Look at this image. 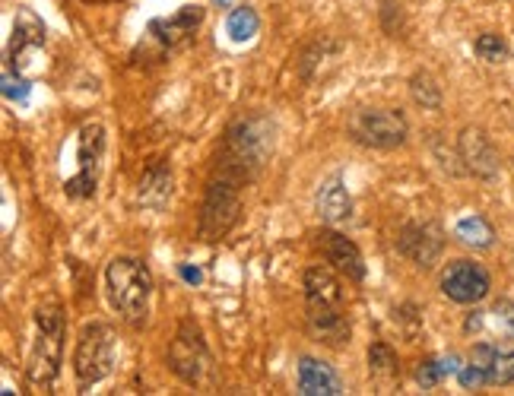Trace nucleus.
Masks as SVG:
<instances>
[{
    "label": "nucleus",
    "instance_id": "f257e3e1",
    "mask_svg": "<svg viewBox=\"0 0 514 396\" xmlns=\"http://www.w3.org/2000/svg\"><path fill=\"white\" fill-rule=\"evenodd\" d=\"M305 317L308 330L321 343H350V324L343 317V282L327 267H311L305 273Z\"/></svg>",
    "mask_w": 514,
    "mask_h": 396
},
{
    "label": "nucleus",
    "instance_id": "f03ea898",
    "mask_svg": "<svg viewBox=\"0 0 514 396\" xmlns=\"http://www.w3.org/2000/svg\"><path fill=\"white\" fill-rule=\"evenodd\" d=\"M105 289L112 308L127 324L131 327L146 324V317H150V298H153V276L143 260L115 257L105 270Z\"/></svg>",
    "mask_w": 514,
    "mask_h": 396
},
{
    "label": "nucleus",
    "instance_id": "7ed1b4c3",
    "mask_svg": "<svg viewBox=\"0 0 514 396\" xmlns=\"http://www.w3.org/2000/svg\"><path fill=\"white\" fill-rule=\"evenodd\" d=\"M61 352H64V314L58 305H42L35 311V339L26 365V381L32 390L48 393L54 377L61 374Z\"/></svg>",
    "mask_w": 514,
    "mask_h": 396
},
{
    "label": "nucleus",
    "instance_id": "20e7f679",
    "mask_svg": "<svg viewBox=\"0 0 514 396\" xmlns=\"http://www.w3.org/2000/svg\"><path fill=\"white\" fill-rule=\"evenodd\" d=\"M245 184L248 181L226 172V168H219V175L207 187L204 210H200V238L219 241L232 229L238 213H242V187Z\"/></svg>",
    "mask_w": 514,
    "mask_h": 396
},
{
    "label": "nucleus",
    "instance_id": "39448f33",
    "mask_svg": "<svg viewBox=\"0 0 514 396\" xmlns=\"http://www.w3.org/2000/svg\"><path fill=\"white\" fill-rule=\"evenodd\" d=\"M115 352H118V339H115L112 327L86 324L77 339V352H73V374H77V384L86 390V387L99 384L102 377L112 374Z\"/></svg>",
    "mask_w": 514,
    "mask_h": 396
},
{
    "label": "nucleus",
    "instance_id": "423d86ee",
    "mask_svg": "<svg viewBox=\"0 0 514 396\" xmlns=\"http://www.w3.org/2000/svg\"><path fill=\"white\" fill-rule=\"evenodd\" d=\"M105 127L99 121H86L77 134V175L64 181V194L70 200H89L96 197V187L102 178L105 162Z\"/></svg>",
    "mask_w": 514,
    "mask_h": 396
},
{
    "label": "nucleus",
    "instance_id": "0eeeda50",
    "mask_svg": "<svg viewBox=\"0 0 514 396\" xmlns=\"http://www.w3.org/2000/svg\"><path fill=\"white\" fill-rule=\"evenodd\" d=\"M350 134L362 146L394 149V146H403V140H407V134H410V127H407V118H403L400 111H391V108H362V111H356L353 121H350Z\"/></svg>",
    "mask_w": 514,
    "mask_h": 396
},
{
    "label": "nucleus",
    "instance_id": "6e6552de",
    "mask_svg": "<svg viewBox=\"0 0 514 396\" xmlns=\"http://www.w3.org/2000/svg\"><path fill=\"white\" fill-rule=\"evenodd\" d=\"M169 365L185 384H204L213 371V358L204 343V336L194 324H181L178 336L172 339L169 349Z\"/></svg>",
    "mask_w": 514,
    "mask_h": 396
},
{
    "label": "nucleus",
    "instance_id": "1a4fd4ad",
    "mask_svg": "<svg viewBox=\"0 0 514 396\" xmlns=\"http://www.w3.org/2000/svg\"><path fill=\"white\" fill-rule=\"evenodd\" d=\"M492 289V279L486 273V267L473 260H454L448 263V270L442 273V292L457 301V305H476L483 301Z\"/></svg>",
    "mask_w": 514,
    "mask_h": 396
},
{
    "label": "nucleus",
    "instance_id": "9d476101",
    "mask_svg": "<svg viewBox=\"0 0 514 396\" xmlns=\"http://www.w3.org/2000/svg\"><path fill=\"white\" fill-rule=\"evenodd\" d=\"M318 244H321L327 263H334V270H340L346 279H353V282H362L365 279L362 251L346 235H340L334 229H324V232H318Z\"/></svg>",
    "mask_w": 514,
    "mask_h": 396
},
{
    "label": "nucleus",
    "instance_id": "9b49d317",
    "mask_svg": "<svg viewBox=\"0 0 514 396\" xmlns=\"http://www.w3.org/2000/svg\"><path fill=\"white\" fill-rule=\"evenodd\" d=\"M397 244L413 263H419V267H432V263L442 257L445 238H442V232L435 229V225L422 222V225H407V229L400 232Z\"/></svg>",
    "mask_w": 514,
    "mask_h": 396
},
{
    "label": "nucleus",
    "instance_id": "f8f14e48",
    "mask_svg": "<svg viewBox=\"0 0 514 396\" xmlns=\"http://www.w3.org/2000/svg\"><path fill=\"white\" fill-rule=\"evenodd\" d=\"M200 23H204V7L188 4V7H181L178 13L165 16V20H153L150 23V32L156 35L159 45L178 48V45H185L191 35L200 29Z\"/></svg>",
    "mask_w": 514,
    "mask_h": 396
},
{
    "label": "nucleus",
    "instance_id": "ddd939ff",
    "mask_svg": "<svg viewBox=\"0 0 514 396\" xmlns=\"http://www.w3.org/2000/svg\"><path fill=\"white\" fill-rule=\"evenodd\" d=\"M45 45V26L32 10H16L13 20V42H10V54L7 64H13L16 70L23 67V58L32 51H39Z\"/></svg>",
    "mask_w": 514,
    "mask_h": 396
},
{
    "label": "nucleus",
    "instance_id": "4468645a",
    "mask_svg": "<svg viewBox=\"0 0 514 396\" xmlns=\"http://www.w3.org/2000/svg\"><path fill=\"white\" fill-rule=\"evenodd\" d=\"M299 393L302 396H340L343 381L330 365L305 355L299 358Z\"/></svg>",
    "mask_w": 514,
    "mask_h": 396
},
{
    "label": "nucleus",
    "instance_id": "2eb2a0df",
    "mask_svg": "<svg viewBox=\"0 0 514 396\" xmlns=\"http://www.w3.org/2000/svg\"><path fill=\"white\" fill-rule=\"evenodd\" d=\"M461 156L476 178L489 181V178L499 175V156H495V149H492V143L483 130H464L461 134Z\"/></svg>",
    "mask_w": 514,
    "mask_h": 396
},
{
    "label": "nucleus",
    "instance_id": "dca6fc26",
    "mask_svg": "<svg viewBox=\"0 0 514 396\" xmlns=\"http://www.w3.org/2000/svg\"><path fill=\"white\" fill-rule=\"evenodd\" d=\"M473 365H480L486 374V384H514V349H499L492 343H480L470 355Z\"/></svg>",
    "mask_w": 514,
    "mask_h": 396
},
{
    "label": "nucleus",
    "instance_id": "f3484780",
    "mask_svg": "<svg viewBox=\"0 0 514 396\" xmlns=\"http://www.w3.org/2000/svg\"><path fill=\"white\" fill-rule=\"evenodd\" d=\"M318 213L327 225H343V222H350L353 216V200L350 194H346V187H343V178L334 175V178H327L321 184V191H318Z\"/></svg>",
    "mask_w": 514,
    "mask_h": 396
},
{
    "label": "nucleus",
    "instance_id": "a211bd4d",
    "mask_svg": "<svg viewBox=\"0 0 514 396\" xmlns=\"http://www.w3.org/2000/svg\"><path fill=\"white\" fill-rule=\"evenodd\" d=\"M169 197H172V168L156 162L150 172L143 175V181H140L137 203L150 206V210H162V206L169 203Z\"/></svg>",
    "mask_w": 514,
    "mask_h": 396
},
{
    "label": "nucleus",
    "instance_id": "6ab92c4d",
    "mask_svg": "<svg viewBox=\"0 0 514 396\" xmlns=\"http://www.w3.org/2000/svg\"><path fill=\"white\" fill-rule=\"evenodd\" d=\"M257 29H261V20H257V13H254L251 7H238V10H232V13H229V20H226V32H229V39H232L235 45L251 42L254 35H257Z\"/></svg>",
    "mask_w": 514,
    "mask_h": 396
},
{
    "label": "nucleus",
    "instance_id": "aec40b11",
    "mask_svg": "<svg viewBox=\"0 0 514 396\" xmlns=\"http://www.w3.org/2000/svg\"><path fill=\"white\" fill-rule=\"evenodd\" d=\"M369 371L372 377H378L381 384H391L394 377L400 374V365H397V355L388 343H375L369 349Z\"/></svg>",
    "mask_w": 514,
    "mask_h": 396
},
{
    "label": "nucleus",
    "instance_id": "412c9836",
    "mask_svg": "<svg viewBox=\"0 0 514 396\" xmlns=\"http://www.w3.org/2000/svg\"><path fill=\"white\" fill-rule=\"evenodd\" d=\"M457 238L473 244V248H492L495 232L483 216H467V219L457 222Z\"/></svg>",
    "mask_w": 514,
    "mask_h": 396
},
{
    "label": "nucleus",
    "instance_id": "4be33fe9",
    "mask_svg": "<svg viewBox=\"0 0 514 396\" xmlns=\"http://www.w3.org/2000/svg\"><path fill=\"white\" fill-rule=\"evenodd\" d=\"M410 92H413V99L422 108H438V105H442V89L435 86V80L429 77V73H416V77L410 80Z\"/></svg>",
    "mask_w": 514,
    "mask_h": 396
},
{
    "label": "nucleus",
    "instance_id": "5701e85b",
    "mask_svg": "<svg viewBox=\"0 0 514 396\" xmlns=\"http://www.w3.org/2000/svg\"><path fill=\"white\" fill-rule=\"evenodd\" d=\"M32 83L23 77V70H13V64H4V96L10 102H26Z\"/></svg>",
    "mask_w": 514,
    "mask_h": 396
},
{
    "label": "nucleus",
    "instance_id": "b1692460",
    "mask_svg": "<svg viewBox=\"0 0 514 396\" xmlns=\"http://www.w3.org/2000/svg\"><path fill=\"white\" fill-rule=\"evenodd\" d=\"M476 54H480V58L489 61V64H499V61L508 58V45L499 39V35L486 32V35H480V39H476Z\"/></svg>",
    "mask_w": 514,
    "mask_h": 396
},
{
    "label": "nucleus",
    "instance_id": "393cba45",
    "mask_svg": "<svg viewBox=\"0 0 514 396\" xmlns=\"http://www.w3.org/2000/svg\"><path fill=\"white\" fill-rule=\"evenodd\" d=\"M448 377V368H445V362L442 358H426V362H419V368H416V381L422 384V387H438Z\"/></svg>",
    "mask_w": 514,
    "mask_h": 396
},
{
    "label": "nucleus",
    "instance_id": "a878e982",
    "mask_svg": "<svg viewBox=\"0 0 514 396\" xmlns=\"http://www.w3.org/2000/svg\"><path fill=\"white\" fill-rule=\"evenodd\" d=\"M495 314H499V317L505 320V327H508L511 336H514V305H511V301H499V305H495Z\"/></svg>",
    "mask_w": 514,
    "mask_h": 396
},
{
    "label": "nucleus",
    "instance_id": "bb28decb",
    "mask_svg": "<svg viewBox=\"0 0 514 396\" xmlns=\"http://www.w3.org/2000/svg\"><path fill=\"white\" fill-rule=\"evenodd\" d=\"M178 273H181V279H188L191 286H197V282L204 279V273H200L197 267H188V263H181V267H178Z\"/></svg>",
    "mask_w": 514,
    "mask_h": 396
},
{
    "label": "nucleus",
    "instance_id": "cd10ccee",
    "mask_svg": "<svg viewBox=\"0 0 514 396\" xmlns=\"http://www.w3.org/2000/svg\"><path fill=\"white\" fill-rule=\"evenodd\" d=\"M213 4H219V7H229V4H232V0H213Z\"/></svg>",
    "mask_w": 514,
    "mask_h": 396
}]
</instances>
